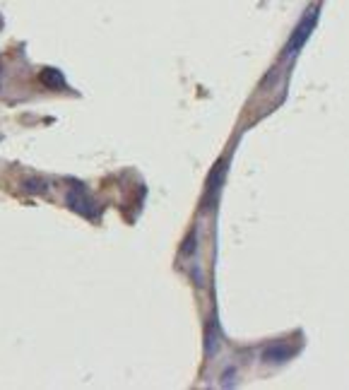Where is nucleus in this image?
Masks as SVG:
<instances>
[{"mask_svg": "<svg viewBox=\"0 0 349 390\" xmlns=\"http://www.w3.org/2000/svg\"><path fill=\"white\" fill-rule=\"evenodd\" d=\"M315 22H318V8H311L306 15L301 18V22L296 25V29L292 32L289 41H287V53H296L299 48L303 46V43L308 41V36H311V32L315 29Z\"/></svg>", "mask_w": 349, "mask_h": 390, "instance_id": "nucleus-1", "label": "nucleus"}, {"mask_svg": "<svg viewBox=\"0 0 349 390\" xmlns=\"http://www.w3.org/2000/svg\"><path fill=\"white\" fill-rule=\"evenodd\" d=\"M299 349H301V342L292 344V339H277L263 352V361L265 364H282V361H289Z\"/></svg>", "mask_w": 349, "mask_h": 390, "instance_id": "nucleus-2", "label": "nucleus"}, {"mask_svg": "<svg viewBox=\"0 0 349 390\" xmlns=\"http://www.w3.org/2000/svg\"><path fill=\"white\" fill-rule=\"evenodd\" d=\"M68 203H70V208L77 210V213H82V215L94 213V203L90 200V195H87V191L82 186H77L68 193Z\"/></svg>", "mask_w": 349, "mask_h": 390, "instance_id": "nucleus-3", "label": "nucleus"}, {"mask_svg": "<svg viewBox=\"0 0 349 390\" xmlns=\"http://www.w3.org/2000/svg\"><path fill=\"white\" fill-rule=\"evenodd\" d=\"M39 77H41V82H43V85H48V87H60V85H63V75H60V70L46 68Z\"/></svg>", "mask_w": 349, "mask_h": 390, "instance_id": "nucleus-4", "label": "nucleus"}, {"mask_svg": "<svg viewBox=\"0 0 349 390\" xmlns=\"http://www.w3.org/2000/svg\"><path fill=\"white\" fill-rule=\"evenodd\" d=\"M25 191L27 193H46L48 186H46V181H39V178H34V181L25 183Z\"/></svg>", "mask_w": 349, "mask_h": 390, "instance_id": "nucleus-5", "label": "nucleus"}]
</instances>
